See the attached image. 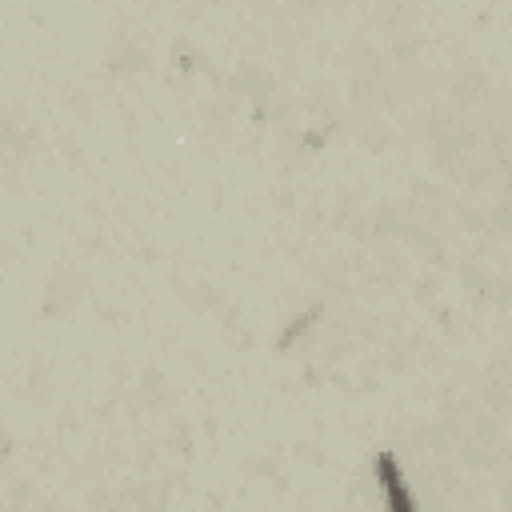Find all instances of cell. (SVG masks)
<instances>
[{
  "label": "cell",
  "mask_w": 512,
  "mask_h": 512,
  "mask_svg": "<svg viewBox=\"0 0 512 512\" xmlns=\"http://www.w3.org/2000/svg\"><path fill=\"white\" fill-rule=\"evenodd\" d=\"M376 480H380V492H384V504L392 508V512H412L416 504H412V496H408V488H404V476H400V464H396V456L384 448V452H376Z\"/></svg>",
  "instance_id": "6da1fadb"
}]
</instances>
